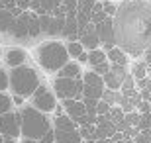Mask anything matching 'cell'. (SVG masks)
Here are the masks:
<instances>
[{
    "label": "cell",
    "mask_w": 151,
    "mask_h": 143,
    "mask_svg": "<svg viewBox=\"0 0 151 143\" xmlns=\"http://www.w3.org/2000/svg\"><path fill=\"white\" fill-rule=\"evenodd\" d=\"M114 22L116 45L129 55H143L149 49V6L141 0H129L118 6Z\"/></svg>",
    "instance_id": "1"
},
{
    "label": "cell",
    "mask_w": 151,
    "mask_h": 143,
    "mask_svg": "<svg viewBox=\"0 0 151 143\" xmlns=\"http://www.w3.org/2000/svg\"><path fill=\"white\" fill-rule=\"evenodd\" d=\"M16 120L18 127H20V135L29 139H39L51 127L49 118L43 112L35 110L34 106H26L20 114H16Z\"/></svg>",
    "instance_id": "2"
},
{
    "label": "cell",
    "mask_w": 151,
    "mask_h": 143,
    "mask_svg": "<svg viewBox=\"0 0 151 143\" xmlns=\"http://www.w3.org/2000/svg\"><path fill=\"white\" fill-rule=\"evenodd\" d=\"M39 84H41L39 75L32 67H26V65L12 67L10 75H8V88H12V92L22 96V98L32 96V92H34Z\"/></svg>",
    "instance_id": "3"
},
{
    "label": "cell",
    "mask_w": 151,
    "mask_h": 143,
    "mask_svg": "<svg viewBox=\"0 0 151 143\" xmlns=\"http://www.w3.org/2000/svg\"><path fill=\"white\" fill-rule=\"evenodd\" d=\"M37 63L43 67L47 73L59 71L65 63L69 61L67 49L65 45L59 43V41H47V43H41L37 47Z\"/></svg>",
    "instance_id": "4"
},
{
    "label": "cell",
    "mask_w": 151,
    "mask_h": 143,
    "mask_svg": "<svg viewBox=\"0 0 151 143\" xmlns=\"http://www.w3.org/2000/svg\"><path fill=\"white\" fill-rule=\"evenodd\" d=\"M32 98H34V108L43 112V114H49L57 108V96L43 84H39L32 92Z\"/></svg>",
    "instance_id": "5"
},
{
    "label": "cell",
    "mask_w": 151,
    "mask_h": 143,
    "mask_svg": "<svg viewBox=\"0 0 151 143\" xmlns=\"http://www.w3.org/2000/svg\"><path fill=\"white\" fill-rule=\"evenodd\" d=\"M94 32H96L98 41H100L106 49H110V47L116 45V39H114V22H112L110 16H106L102 22L94 24Z\"/></svg>",
    "instance_id": "6"
},
{
    "label": "cell",
    "mask_w": 151,
    "mask_h": 143,
    "mask_svg": "<svg viewBox=\"0 0 151 143\" xmlns=\"http://www.w3.org/2000/svg\"><path fill=\"white\" fill-rule=\"evenodd\" d=\"M128 75L126 67L124 65H110V71L106 75H102V83H104V88H110V90H120L122 86L124 77Z\"/></svg>",
    "instance_id": "7"
},
{
    "label": "cell",
    "mask_w": 151,
    "mask_h": 143,
    "mask_svg": "<svg viewBox=\"0 0 151 143\" xmlns=\"http://www.w3.org/2000/svg\"><path fill=\"white\" fill-rule=\"evenodd\" d=\"M53 90H55V96L61 100H65V98L77 100V83H75V78L57 77V80L53 83Z\"/></svg>",
    "instance_id": "8"
},
{
    "label": "cell",
    "mask_w": 151,
    "mask_h": 143,
    "mask_svg": "<svg viewBox=\"0 0 151 143\" xmlns=\"http://www.w3.org/2000/svg\"><path fill=\"white\" fill-rule=\"evenodd\" d=\"M0 135H2V137L18 139V135H20V127H18L16 114H12V112L0 114Z\"/></svg>",
    "instance_id": "9"
},
{
    "label": "cell",
    "mask_w": 151,
    "mask_h": 143,
    "mask_svg": "<svg viewBox=\"0 0 151 143\" xmlns=\"http://www.w3.org/2000/svg\"><path fill=\"white\" fill-rule=\"evenodd\" d=\"M78 39H81L78 43L83 45L84 49H88V51L96 49V47L100 45V41H98V37H96V32H94V24H90V22L78 32Z\"/></svg>",
    "instance_id": "10"
},
{
    "label": "cell",
    "mask_w": 151,
    "mask_h": 143,
    "mask_svg": "<svg viewBox=\"0 0 151 143\" xmlns=\"http://www.w3.org/2000/svg\"><path fill=\"white\" fill-rule=\"evenodd\" d=\"M28 14H29V12L24 10L20 16L14 18V22H12L10 29H8V32H12V35H14V37H18V39L28 37Z\"/></svg>",
    "instance_id": "11"
},
{
    "label": "cell",
    "mask_w": 151,
    "mask_h": 143,
    "mask_svg": "<svg viewBox=\"0 0 151 143\" xmlns=\"http://www.w3.org/2000/svg\"><path fill=\"white\" fill-rule=\"evenodd\" d=\"M63 106H65V110H67V116L75 121V124H77L78 118H83V116H84V104L81 102V100L65 98V100H63Z\"/></svg>",
    "instance_id": "12"
},
{
    "label": "cell",
    "mask_w": 151,
    "mask_h": 143,
    "mask_svg": "<svg viewBox=\"0 0 151 143\" xmlns=\"http://www.w3.org/2000/svg\"><path fill=\"white\" fill-rule=\"evenodd\" d=\"M63 35L67 39H71V41H77L78 39V26H77V20H75V12H67V14H65Z\"/></svg>",
    "instance_id": "13"
},
{
    "label": "cell",
    "mask_w": 151,
    "mask_h": 143,
    "mask_svg": "<svg viewBox=\"0 0 151 143\" xmlns=\"http://www.w3.org/2000/svg\"><path fill=\"white\" fill-rule=\"evenodd\" d=\"M55 135V143H81V135L78 129H53Z\"/></svg>",
    "instance_id": "14"
},
{
    "label": "cell",
    "mask_w": 151,
    "mask_h": 143,
    "mask_svg": "<svg viewBox=\"0 0 151 143\" xmlns=\"http://www.w3.org/2000/svg\"><path fill=\"white\" fill-rule=\"evenodd\" d=\"M106 61H110L112 65H128V53L126 51H122L118 45H114V47H110V49H106Z\"/></svg>",
    "instance_id": "15"
},
{
    "label": "cell",
    "mask_w": 151,
    "mask_h": 143,
    "mask_svg": "<svg viewBox=\"0 0 151 143\" xmlns=\"http://www.w3.org/2000/svg\"><path fill=\"white\" fill-rule=\"evenodd\" d=\"M57 75L63 77V78H78V77H81V65H78V63H71V61H67V63L57 71Z\"/></svg>",
    "instance_id": "16"
},
{
    "label": "cell",
    "mask_w": 151,
    "mask_h": 143,
    "mask_svg": "<svg viewBox=\"0 0 151 143\" xmlns=\"http://www.w3.org/2000/svg\"><path fill=\"white\" fill-rule=\"evenodd\" d=\"M24 61H26V51L24 49H8L6 51V63H8V67L24 65Z\"/></svg>",
    "instance_id": "17"
},
{
    "label": "cell",
    "mask_w": 151,
    "mask_h": 143,
    "mask_svg": "<svg viewBox=\"0 0 151 143\" xmlns=\"http://www.w3.org/2000/svg\"><path fill=\"white\" fill-rule=\"evenodd\" d=\"M39 18V29L41 33H47V35H55V18L51 14H41Z\"/></svg>",
    "instance_id": "18"
},
{
    "label": "cell",
    "mask_w": 151,
    "mask_h": 143,
    "mask_svg": "<svg viewBox=\"0 0 151 143\" xmlns=\"http://www.w3.org/2000/svg\"><path fill=\"white\" fill-rule=\"evenodd\" d=\"M102 92H104V86L102 84H83V98L100 100Z\"/></svg>",
    "instance_id": "19"
},
{
    "label": "cell",
    "mask_w": 151,
    "mask_h": 143,
    "mask_svg": "<svg viewBox=\"0 0 151 143\" xmlns=\"http://www.w3.org/2000/svg\"><path fill=\"white\" fill-rule=\"evenodd\" d=\"M55 129H77V124L67 114H59L55 118Z\"/></svg>",
    "instance_id": "20"
},
{
    "label": "cell",
    "mask_w": 151,
    "mask_h": 143,
    "mask_svg": "<svg viewBox=\"0 0 151 143\" xmlns=\"http://www.w3.org/2000/svg\"><path fill=\"white\" fill-rule=\"evenodd\" d=\"M39 33H41V29H39V18L35 12H29L28 14V35L35 37Z\"/></svg>",
    "instance_id": "21"
},
{
    "label": "cell",
    "mask_w": 151,
    "mask_h": 143,
    "mask_svg": "<svg viewBox=\"0 0 151 143\" xmlns=\"http://www.w3.org/2000/svg\"><path fill=\"white\" fill-rule=\"evenodd\" d=\"M102 61H106V51H102V49L96 47V49H90L88 53H86V63H90L92 67L102 63Z\"/></svg>",
    "instance_id": "22"
},
{
    "label": "cell",
    "mask_w": 151,
    "mask_h": 143,
    "mask_svg": "<svg viewBox=\"0 0 151 143\" xmlns=\"http://www.w3.org/2000/svg\"><path fill=\"white\" fill-rule=\"evenodd\" d=\"M12 22H14V16L10 14V10H0V33L8 32Z\"/></svg>",
    "instance_id": "23"
},
{
    "label": "cell",
    "mask_w": 151,
    "mask_h": 143,
    "mask_svg": "<svg viewBox=\"0 0 151 143\" xmlns=\"http://www.w3.org/2000/svg\"><path fill=\"white\" fill-rule=\"evenodd\" d=\"M120 90H110V88H104V92H102V96H100V100H104V102H108L110 106H114V104H118V100H120Z\"/></svg>",
    "instance_id": "24"
},
{
    "label": "cell",
    "mask_w": 151,
    "mask_h": 143,
    "mask_svg": "<svg viewBox=\"0 0 151 143\" xmlns=\"http://www.w3.org/2000/svg\"><path fill=\"white\" fill-rule=\"evenodd\" d=\"M65 49H67V55H69V57H75V59H77V57L84 51V47L78 43V41H69Z\"/></svg>",
    "instance_id": "25"
},
{
    "label": "cell",
    "mask_w": 151,
    "mask_h": 143,
    "mask_svg": "<svg viewBox=\"0 0 151 143\" xmlns=\"http://www.w3.org/2000/svg\"><path fill=\"white\" fill-rule=\"evenodd\" d=\"M81 78H83V83H84V84H102V86H104V83H102V77H100V75H96L94 71L84 73Z\"/></svg>",
    "instance_id": "26"
},
{
    "label": "cell",
    "mask_w": 151,
    "mask_h": 143,
    "mask_svg": "<svg viewBox=\"0 0 151 143\" xmlns=\"http://www.w3.org/2000/svg\"><path fill=\"white\" fill-rule=\"evenodd\" d=\"M118 106L122 108V112L126 114V112H132L135 110V106H134V100L128 98V96H120V100H118Z\"/></svg>",
    "instance_id": "27"
},
{
    "label": "cell",
    "mask_w": 151,
    "mask_h": 143,
    "mask_svg": "<svg viewBox=\"0 0 151 143\" xmlns=\"http://www.w3.org/2000/svg\"><path fill=\"white\" fill-rule=\"evenodd\" d=\"M102 10H104V14L110 18L116 16V10H118V6L114 4L112 0H102Z\"/></svg>",
    "instance_id": "28"
},
{
    "label": "cell",
    "mask_w": 151,
    "mask_h": 143,
    "mask_svg": "<svg viewBox=\"0 0 151 143\" xmlns=\"http://www.w3.org/2000/svg\"><path fill=\"white\" fill-rule=\"evenodd\" d=\"M12 108V98L8 94L0 92V114H4V112H10Z\"/></svg>",
    "instance_id": "29"
},
{
    "label": "cell",
    "mask_w": 151,
    "mask_h": 143,
    "mask_svg": "<svg viewBox=\"0 0 151 143\" xmlns=\"http://www.w3.org/2000/svg\"><path fill=\"white\" fill-rule=\"evenodd\" d=\"M139 118H141V114H139V112H135V110L126 112V114H124V120H126V124H128V126H137Z\"/></svg>",
    "instance_id": "30"
},
{
    "label": "cell",
    "mask_w": 151,
    "mask_h": 143,
    "mask_svg": "<svg viewBox=\"0 0 151 143\" xmlns=\"http://www.w3.org/2000/svg\"><path fill=\"white\" fill-rule=\"evenodd\" d=\"M147 69H149V65H145V63H137V65L134 67V75H132V77H134V78L147 77Z\"/></svg>",
    "instance_id": "31"
},
{
    "label": "cell",
    "mask_w": 151,
    "mask_h": 143,
    "mask_svg": "<svg viewBox=\"0 0 151 143\" xmlns=\"http://www.w3.org/2000/svg\"><path fill=\"white\" fill-rule=\"evenodd\" d=\"M53 8H55V6H53V0H39V12H37V16H41V14H51Z\"/></svg>",
    "instance_id": "32"
},
{
    "label": "cell",
    "mask_w": 151,
    "mask_h": 143,
    "mask_svg": "<svg viewBox=\"0 0 151 143\" xmlns=\"http://www.w3.org/2000/svg\"><path fill=\"white\" fill-rule=\"evenodd\" d=\"M75 20H77V26H78V32H81V29L84 28V26H86V24L90 22L88 20V16H86V14H83V12H75Z\"/></svg>",
    "instance_id": "33"
},
{
    "label": "cell",
    "mask_w": 151,
    "mask_h": 143,
    "mask_svg": "<svg viewBox=\"0 0 151 143\" xmlns=\"http://www.w3.org/2000/svg\"><path fill=\"white\" fill-rule=\"evenodd\" d=\"M92 71L96 73V75H106L108 71H110V65H108V61H102V63H98V65H94L92 67Z\"/></svg>",
    "instance_id": "34"
},
{
    "label": "cell",
    "mask_w": 151,
    "mask_h": 143,
    "mask_svg": "<svg viewBox=\"0 0 151 143\" xmlns=\"http://www.w3.org/2000/svg\"><path fill=\"white\" fill-rule=\"evenodd\" d=\"M37 143H55V135H53V127H49L47 132L37 139Z\"/></svg>",
    "instance_id": "35"
},
{
    "label": "cell",
    "mask_w": 151,
    "mask_h": 143,
    "mask_svg": "<svg viewBox=\"0 0 151 143\" xmlns=\"http://www.w3.org/2000/svg\"><path fill=\"white\" fill-rule=\"evenodd\" d=\"M124 88H135V78L132 77L129 73L124 77V80H122V86H120V90H124Z\"/></svg>",
    "instance_id": "36"
},
{
    "label": "cell",
    "mask_w": 151,
    "mask_h": 143,
    "mask_svg": "<svg viewBox=\"0 0 151 143\" xmlns=\"http://www.w3.org/2000/svg\"><path fill=\"white\" fill-rule=\"evenodd\" d=\"M63 28H65V16L55 18V35H63Z\"/></svg>",
    "instance_id": "37"
},
{
    "label": "cell",
    "mask_w": 151,
    "mask_h": 143,
    "mask_svg": "<svg viewBox=\"0 0 151 143\" xmlns=\"http://www.w3.org/2000/svg\"><path fill=\"white\" fill-rule=\"evenodd\" d=\"M63 8H65V12H77V0H61Z\"/></svg>",
    "instance_id": "38"
},
{
    "label": "cell",
    "mask_w": 151,
    "mask_h": 143,
    "mask_svg": "<svg viewBox=\"0 0 151 143\" xmlns=\"http://www.w3.org/2000/svg\"><path fill=\"white\" fill-rule=\"evenodd\" d=\"M108 110H110V104L108 102H104V100H98L96 102V114H108Z\"/></svg>",
    "instance_id": "39"
},
{
    "label": "cell",
    "mask_w": 151,
    "mask_h": 143,
    "mask_svg": "<svg viewBox=\"0 0 151 143\" xmlns=\"http://www.w3.org/2000/svg\"><path fill=\"white\" fill-rule=\"evenodd\" d=\"M6 88H8V73L0 71V92H4Z\"/></svg>",
    "instance_id": "40"
},
{
    "label": "cell",
    "mask_w": 151,
    "mask_h": 143,
    "mask_svg": "<svg viewBox=\"0 0 151 143\" xmlns=\"http://www.w3.org/2000/svg\"><path fill=\"white\" fill-rule=\"evenodd\" d=\"M135 106L139 108V114H149V102L147 100H139Z\"/></svg>",
    "instance_id": "41"
},
{
    "label": "cell",
    "mask_w": 151,
    "mask_h": 143,
    "mask_svg": "<svg viewBox=\"0 0 151 143\" xmlns=\"http://www.w3.org/2000/svg\"><path fill=\"white\" fill-rule=\"evenodd\" d=\"M135 80H137L135 84H137V88H139V90H141V88H149V75H147V77H143V78H135Z\"/></svg>",
    "instance_id": "42"
},
{
    "label": "cell",
    "mask_w": 151,
    "mask_h": 143,
    "mask_svg": "<svg viewBox=\"0 0 151 143\" xmlns=\"http://www.w3.org/2000/svg\"><path fill=\"white\" fill-rule=\"evenodd\" d=\"M16 6L20 10H28L29 8V0H16Z\"/></svg>",
    "instance_id": "43"
},
{
    "label": "cell",
    "mask_w": 151,
    "mask_h": 143,
    "mask_svg": "<svg viewBox=\"0 0 151 143\" xmlns=\"http://www.w3.org/2000/svg\"><path fill=\"white\" fill-rule=\"evenodd\" d=\"M12 102H14V104H22V102H24V98H22V96H18V94H14Z\"/></svg>",
    "instance_id": "44"
},
{
    "label": "cell",
    "mask_w": 151,
    "mask_h": 143,
    "mask_svg": "<svg viewBox=\"0 0 151 143\" xmlns=\"http://www.w3.org/2000/svg\"><path fill=\"white\" fill-rule=\"evenodd\" d=\"M77 59L81 61V63H86V51H83V53H81V55H78Z\"/></svg>",
    "instance_id": "45"
},
{
    "label": "cell",
    "mask_w": 151,
    "mask_h": 143,
    "mask_svg": "<svg viewBox=\"0 0 151 143\" xmlns=\"http://www.w3.org/2000/svg\"><path fill=\"white\" fill-rule=\"evenodd\" d=\"M22 143H37V139H29V137H24Z\"/></svg>",
    "instance_id": "46"
},
{
    "label": "cell",
    "mask_w": 151,
    "mask_h": 143,
    "mask_svg": "<svg viewBox=\"0 0 151 143\" xmlns=\"http://www.w3.org/2000/svg\"><path fill=\"white\" fill-rule=\"evenodd\" d=\"M53 6H55V8H57V6H61V0H53Z\"/></svg>",
    "instance_id": "47"
},
{
    "label": "cell",
    "mask_w": 151,
    "mask_h": 143,
    "mask_svg": "<svg viewBox=\"0 0 151 143\" xmlns=\"http://www.w3.org/2000/svg\"><path fill=\"white\" fill-rule=\"evenodd\" d=\"M0 57H2V49H0Z\"/></svg>",
    "instance_id": "48"
},
{
    "label": "cell",
    "mask_w": 151,
    "mask_h": 143,
    "mask_svg": "<svg viewBox=\"0 0 151 143\" xmlns=\"http://www.w3.org/2000/svg\"><path fill=\"white\" fill-rule=\"evenodd\" d=\"M0 143H2V135H0Z\"/></svg>",
    "instance_id": "49"
}]
</instances>
